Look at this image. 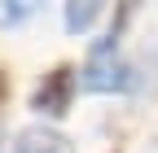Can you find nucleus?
I'll return each instance as SVG.
<instances>
[{
  "label": "nucleus",
  "mask_w": 158,
  "mask_h": 153,
  "mask_svg": "<svg viewBox=\"0 0 158 153\" xmlns=\"http://www.w3.org/2000/svg\"><path fill=\"white\" fill-rule=\"evenodd\" d=\"M141 83V70L136 61H127L123 53H118V40H97L84 70H79V88L84 92H97V96H110V92H132Z\"/></svg>",
  "instance_id": "f257e3e1"
},
{
  "label": "nucleus",
  "mask_w": 158,
  "mask_h": 153,
  "mask_svg": "<svg viewBox=\"0 0 158 153\" xmlns=\"http://www.w3.org/2000/svg\"><path fill=\"white\" fill-rule=\"evenodd\" d=\"M75 88H79V70H75L70 61H57L44 79L35 83V92H31V109L40 114V118H62V114H70Z\"/></svg>",
  "instance_id": "f03ea898"
},
{
  "label": "nucleus",
  "mask_w": 158,
  "mask_h": 153,
  "mask_svg": "<svg viewBox=\"0 0 158 153\" xmlns=\"http://www.w3.org/2000/svg\"><path fill=\"white\" fill-rule=\"evenodd\" d=\"M13 153H75V144H70V136H66V131L44 127V123H31V127H22V131H18Z\"/></svg>",
  "instance_id": "7ed1b4c3"
},
{
  "label": "nucleus",
  "mask_w": 158,
  "mask_h": 153,
  "mask_svg": "<svg viewBox=\"0 0 158 153\" xmlns=\"http://www.w3.org/2000/svg\"><path fill=\"white\" fill-rule=\"evenodd\" d=\"M97 18H101V5H97V0H70L66 13H62V22H66L70 35H79V31H88Z\"/></svg>",
  "instance_id": "20e7f679"
},
{
  "label": "nucleus",
  "mask_w": 158,
  "mask_h": 153,
  "mask_svg": "<svg viewBox=\"0 0 158 153\" xmlns=\"http://www.w3.org/2000/svg\"><path fill=\"white\" fill-rule=\"evenodd\" d=\"M35 13V5L31 0H0V26H18V22H27V18Z\"/></svg>",
  "instance_id": "39448f33"
},
{
  "label": "nucleus",
  "mask_w": 158,
  "mask_h": 153,
  "mask_svg": "<svg viewBox=\"0 0 158 153\" xmlns=\"http://www.w3.org/2000/svg\"><path fill=\"white\" fill-rule=\"evenodd\" d=\"M0 109H9V70H0Z\"/></svg>",
  "instance_id": "423d86ee"
},
{
  "label": "nucleus",
  "mask_w": 158,
  "mask_h": 153,
  "mask_svg": "<svg viewBox=\"0 0 158 153\" xmlns=\"http://www.w3.org/2000/svg\"><path fill=\"white\" fill-rule=\"evenodd\" d=\"M0 144H5V140H0ZM0 153H5V149H0Z\"/></svg>",
  "instance_id": "0eeeda50"
}]
</instances>
